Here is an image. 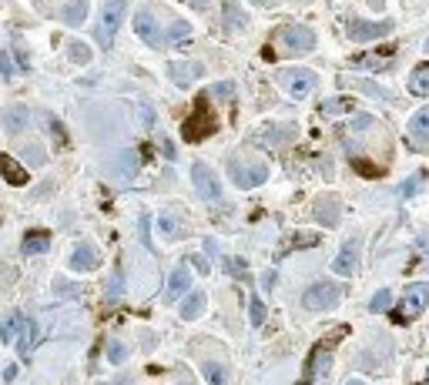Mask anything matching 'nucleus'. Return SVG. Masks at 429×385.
<instances>
[{
  "instance_id": "1",
  "label": "nucleus",
  "mask_w": 429,
  "mask_h": 385,
  "mask_svg": "<svg viewBox=\"0 0 429 385\" xmlns=\"http://www.w3.org/2000/svg\"><path fill=\"white\" fill-rule=\"evenodd\" d=\"M215 131H218V118H215V111H211V101H208V94H198V98H195V108L188 114V121L181 124V138H185L188 144H198V141H205V138H211Z\"/></svg>"
},
{
  "instance_id": "2",
  "label": "nucleus",
  "mask_w": 429,
  "mask_h": 385,
  "mask_svg": "<svg viewBox=\"0 0 429 385\" xmlns=\"http://www.w3.org/2000/svg\"><path fill=\"white\" fill-rule=\"evenodd\" d=\"M342 335H345V329H335L332 335H325V339H319L316 345H312V352H308V362H306V372H302V379L298 382L302 385H312L319 375L329 372V362H332V352H335V345L342 342Z\"/></svg>"
},
{
  "instance_id": "3",
  "label": "nucleus",
  "mask_w": 429,
  "mask_h": 385,
  "mask_svg": "<svg viewBox=\"0 0 429 385\" xmlns=\"http://www.w3.org/2000/svg\"><path fill=\"white\" fill-rule=\"evenodd\" d=\"M276 47L278 54H308L316 51V34L302 24H286L276 31Z\"/></svg>"
},
{
  "instance_id": "4",
  "label": "nucleus",
  "mask_w": 429,
  "mask_h": 385,
  "mask_svg": "<svg viewBox=\"0 0 429 385\" xmlns=\"http://www.w3.org/2000/svg\"><path fill=\"white\" fill-rule=\"evenodd\" d=\"M342 298V285L339 282H329V278H322V282H316V285H308L306 292H302V305L308 308V312H325V308H335Z\"/></svg>"
},
{
  "instance_id": "5",
  "label": "nucleus",
  "mask_w": 429,
  "mask_h": 385,
  "mask_svg": "<svg viewBox=\"0 0 429 385\" xmlns=\"http://www.w3.org/2000/svg\"><path fill=\"white\" fill-rule=\"evenodd\" d=\"M426 305H429V282L409 285L406 295H403V302L393 308V319H396V322H413V319H419V315L426 312Z\"/></svg>"
},
{
  "instance_id": "6",
  "label": "nucleus",
  "mask_w": 429,
  "mask_h": 385,
  "mask_svg": "<svg viewBox=\"0 0 429 385\" xmlns=\"http://www.w3.org/2000/svg\"><path fill=\"white\" fill-rule=\"evenodd\" d=\"M393 27H396L393 21H359V17H353L345 31H349V41H355V44H369V41L389 37Z\"/></svg>"
},
{
  "instance_id": "7",
  "label": "nucleus",
  "mask_w": 429,
  "mask_h": 385,
  "mask_svg": "<svg viewBox=\"0 0 429 385\" xmlns=\"http://www.w3.org/2000/svg\"><path fill=\"white\" fill-rule=\"evenodd\" d=\"M124 11H128V0H108V4H104V17H101V27H98L101 47H111L114 31H118L124 21Z\"/></svg>"
},
{
  "instance_id": "8",
  "label": "nucleus",
  "mask_w": 429,
  "mask_h": 385,
  "mask_svg": "<svg viewBox=\"0 0 429 385\" xmlns=\"http://www.w3.org/2000/svg\"><path fill=\"white\" fill-rule=\"evenodd\" d=\"M278 81L286 84V91L292 98H306V94H312L316 84H319V77L312 74V71H306V67H288V71L278 74Z\"/></svg>"
},
{
  "instance_id": "9",
  "label": "nucleus",
  "mask_w": 429,
  "mask_h": 385,
  "mask_svg": "<svg viewBox=\"0 0 429 385\" xmlns=\"http://www.w3.org/2000/svg\"><path fill=\"white\" fill-rule=\"evenodd\" d=\"M191 181H195V191H198L201 201H218L221 198L218 178H215V171H211L205 161H195V165H191Z\"/></svg>"
},
{
  "instance_id": "10",
  "label": "nucleus",
  "mask_w": 429,
  "mask_h": 385,
  "mask_svg": "<svg viewBox=\"0 0 429 385\" xmlns=\"http://www.w3.org/2000/svg\"><path fill=\"white\" fill-rule=\"evenodd\" d=\"M134 34H138L148 47H165L168 44V37L161 34V27H158V21H154L151 11H138V14H134Z\"/></svg>"
},
{
  "instance_id": "11",
  "label": "nucleus",
  "mask_w": 429,
  "mask_h": 385,
  "mask_svg": "<svg viewBox=\"0 0 429 385\" xmlns=\"http://www.w3.org/2000/svg\"><path fill=\"white\" fill-rule=\"evenodd\" d=\"M228 175H231V181L238 188H258L268 178V165H238V161H231L228 165Z\"/></svg>"
},
{
  "instance_id": "12",
  "label": "nucleus",
  "mask_w": 429,
  "mask_h": 385,
  "mask_svg": "<svg viewBox=\"0 0 429 385\" xmlns=\"http://www.w3.org/2000/svg\"><path fill=\"white\" fill-rule=\"evenodd\" d=\"M355 262H359V238H349V242L339 248V255L332 258V272L339 278H349L355 272Z\"/></svg>"
},
{
  "instance_id": "13",
  "label": "nucleus",
  "mask_w": 429,
  "mask_h": 385,
  "mask_svg": "<svg viewBox=\"0 0 429 385\" xmlns=\"http://www.w3.org/2000/svg\"><path fill=\"white\" fill-rule=\"evenodd\" d=\"M409 138H413V148H419V151H426L429 148V104L426 108H419L413 118H409Z\"/></svg>"
},
{
  "instance_id": "14",
  "label": "nucleus",
  "mask_w": 429,
  "mask_h": 385,
  "mask_svg": "<svg viewBox=\"0 0 429 385\" xmlns=\"http://www.w3.org/2000/svg\"><path fill=\"white\" fill-rule=\"evenodd\" d=\"M312 215H316V221H319V225L332 228V225H339L342 208H339V201L332 198V195H325V198L316 201V208H312Z\"/></svg>"
},
{
  "instance_id": "15",
  "label": "nucleus",
  "mask_w": 429,
  "mask_h": 385,
  "mask_svg": "<svg viewBox=\"0 0 429 385\" xmlns=\"http://www.w3.org/2000/svg\"><path fill=\"white\" fill-rule=\"evenodd\" d=\"M0 175H4V181L14 188L27 185V168H24L21 161H14L11 154H0Z\"/></svg>"
},
{
  "instance_id": "16",
  "label": "nucleus",
  "mask_w": 429,
  "mask_h": 385,
  "mask_svg": "<svg viewBox=\"0 0 429 385\" xmlns=\"http://www.w3.org/2000/svg\"><path fill=\"white\" fill-rule=\"evenodd\" d=\"M188 285H191V272H188V265H178L175 272H171V278H168V292H165V298H168V302L181 298V295L188 292Z\"/></svg>"
},
{
  "instance_id": "17",
  "label": "nucleus",
  "mask_w": 429,
  "mask_h": 385,
  "mask_svg": "<svg viewBox=\"0 0 429 385\" xmlns=\"http://www.w3.org/2000/svg\"><path fill=\"white\" fill-rule=\"evenodd\" d=\"M201 71H205L201 64H168V74L175 77V84H181V88H188L191 81H198Z\"/></svg>"
},
{
  "instance_id": "18",
  "label": "nucleus",
  "mask_w": 429,
  "mask_h": 385,
  "mask_svg": "<svg viewBox=\"0 0 429 385\" xmlns=\"http://www.w3.org/2000/svg\"><path fill=\"white\" fill-rule=\"evenodd\" d=\"M61 21L67 27H81V24L88 21V0H71L64 11H61Z\"/></svg>"
},
{
  "instance_id": "19",
  "label": "nucleus",
  "mask_w": 429,
  "mask_h": 385,
  "mask_svg": "<svg viewBox=\"0 0 429 385\" xmlns=\"http://www.w3.org/2000/svg\"><path fill=\"white\" fill-rule=\"evenodd\" d=\"M21 248H24V255H44L47 248H51V235H47V231H27Z\"/></svg>"
},
{
  "instance_id": "20",
  "label": "nucleus",
  "mask_w": 429,
  "mask_h": 385,
  "mask_svg": "<svg viewBox=\"0 0 429 385\" xmlns=\"http://www.w3.org/2000/svg\"><path fill=\"white\" fill-rule=\"evenodd\" d=\"M409 94H416V98H429V64L413 67V74H409Z\"/></svg>"
},
{
  "instance_id": "21",
  "label": "nucleus",
  "mask_w": 429,
  "mask_h": 385,
  "mask_svg": "<svg viewBox=\"0 0 429 385\" xmlns=\"http://www.w3.org/2000/svg\"><path fill=\"white\" fill-rule=\"evenodd\" d=\"M24 325H27V319H24L21 312H11L7 319L0 322V342H7V345H11V342L17 339V332H24Z\"/></svg>"
},
{
  "instance_id": "22",
  "label": "nucleus",
  "mask_w": 429,
  "mask_h": 385,
  "mask_svg": "<svg viewBox=\"0 0 429 385\" xmlns=\"http://www.w3.org/2000/svg\"><path fill=\"white\" fill-rule=\"evenodd\" d=\"M94 248H88V245H77L74 255H71V268H77V272H91V268H98V255H91Z\"/></svg>"
},
{
  "instance_id": "23",
  "label": "nucleus",
  "mask_w": 429,
  "mask_h": 385,
  "mask_svg": "<svg viewBox=\"0 0 429 385\" xmlns=\"http://www.w3.org/2000/svg\"><path fill=\"white\" fill-rule=\"evenodd\" d=\"M201 308H205V295L201 292H191V295L185 298V305H181V319H198L201 315Z\"/></svg>"
},
{
  "instance_id": "24",
  "label": "nucleus",
  "mask_w": 429,
  "mask_h": 385,
  "mask_svg": "<svg viewBox=\"0 0 429 385\" xmlns=\"http://www.w3.org/2000/svg\"><path fill=\"white\" fill-rule=\"evenodd\" d=\"M201 372H205V379H208V385H225V365L221 362H201Z\"/></svg>"
},
{
  "instance_id": "25",
  "label": "nucleus",
  "mask_w": 429,
  "mask_h": 385,
  "mask_svg": "<svg viewBox=\"0 0 429 385\" xmlns=\"http://www.w3.org/2000/svg\"><path fill=\"white\" fill-rule=\"evenodd\" d=\"M389 305H393V292H389V288H379V292L369 298V312H375V315H379V312H389Z\"/></svg>"
},
{
  "instance_id": "26",
  "label": "nucleus",
  "mask_w": 429,
  "mask_h": 385,
  "mask_svg": "<svg viewBox=\"0 0 429 385\" xmlns=\"http://www.w3.org/2000/svg\"><path fill=\"white\" fill-rule=\"evenodd\" d=\"M24 121H27V111L24 108H11L4 114V124H7V131H21Z\"/></svg>"
},
{
  "instance_id": "27",
  "label": "nucleus",
  "mask_w": 429,
  "mask_h": 385,
  "mask_svg": "<svg viewBox=\"0 0 429 385\" xmlns=\"http://www.w3.org/2000/svg\"><path fill=\"white\" fill-rule=\"evenodd\" d=\"M165 37H168V44H181L185 37H191V27H188L185 21H175V24H171V31H168Z\"/></svg>"
},
{
  "instance_id": "28",
  "label": "nucleus",
  "mask_w": 429,
  "mask_h": 385,
  "mask_svg": "<svg viewBox=\"0 0 429 385\" xmlns=\"http://www.w3.org/2000/svg\"><path fill=\"white\" fill-rule=\"evenodd\" d=\"M248 319H252V325H262L265 322V302L258 295L248 298Z\"/></svg>"
},
{
  "instance_id": "29",
  "label": "nucleus",
  "mask_w": 429,
  "mask_h": 385,
  "mask_svg": "<svg viewBox=\"0 0 429 385\" xmlns=\"http://www.w3.org/2000/svg\"><path fill=\"white\" fill-rule=\"evenodd\" d=\"M225 21H228V31L245 27V14H238V4H225Z\"/></svg>"
},
{
  "instance_id": "30",
  "label": "nucleus",
  "mask_w": 429,
  "mask_h": 385,
  "mask_svg": "<svg viewBox=\"0 0 429 385\" xmlns=\"http://www.w3.org/2000/svg\"><path fill=\"white\" fill-rule=\"evenodd\" d=\"M124 359H128V349H124V342H118V339H111V342H108V362H114V365H121Z\"/></svg>"
},
{
  "instance_id": "31",
  "label": "nucleus",
  "mask_w": 429,
  "mask_h": 385,
  "mask_svg": "<svg viewBox=\"0 0 429 385\" xmlns=\"http://www.w3.org/2000/svg\"><path fill=\"white\" fill-rule=\"evenodd\" d=\"M349 108H353V101H349V98L325 101V104H322V114H342V111H349Z\"/></svg>"
},
{
  "instance_id": "32",
  "label": "nucleus",
  "mask_w": 429,
  "mask_h": 385,
  "mask_svg": "<svg viewBox=\"0 0 429 385\" xmlns=\"http://www.w3.org/2000/svg\"><path fill=\"white\" fill-rule=\"evenodd\" d=\"M34 332H37V325H34V319H27V325H24V339H21V355L31 352V345H34Z\"/></svg>"
},
{
  "instance_id": "33",
  "label": "nucleus",
  "mask_w": 429,
  "mask_h": 385,
  "mask_svg": "<svg viewBox=\"0 0 429 385\" xmlns=\"http://www.w3.org/2000/svg\"><path fill=\"white\" fill-rule=\"evenodd\" d=\"M67 54H71V61H74V64H88V61H91V51L84 44H77V41L71 44V51H67Z\"/></svg>"
},
{
  "instance_id": "34",
  "label": "nucleus",
  "mask_w": 429,
  "mask_h": 385,
  "mask_svg": "<svg viewBox=\"0 0 429 385\" xmlns=\"http://www.w3.org/2000/svg\"><path fill=\"white\" fill-rule=\"evenodd\" d=\"M124 288V278H121V268H114V275H111V288H108V298H118Z\"/></svg>"
},
{
  "instance_id": "35",
  "label": "nucleus",
  "mask_w": 429,
  "mask_h": 385,
  "mask_svg": "<svg viewBox=\"0 0 429 385\" xmlns=\"http://www.w3.org/2000/svg\"><path fill=\"white\" fill-rule=\"evenodd\" d=\"M0 74L14 77V64H11V54H7V51H0Z\"/></svg>"
},
{
  "instance_id": "36",
  "label": "nucleus",
  "mask_w": 429,
  "mask_h": 385,
  "mask_svg": "<svg viewBox=\"0 0 429 385\" xmlns=\"http://www.w3.org/2000/svg\"><path fill=\"white\" fill-rule=\"evenodd\" d=\"M231 91H235V84L221 81V84H215V88H211V94H215V98H231Z\"/></svg>"
},
{
  "instance_id": "37",
  "label": "nucleus",
  "mask_w": 429,
  "mask_h": 385,
  "mask_svg": "<svg viewBox=\"0 0 429 385\" xmlns=\"http://www.w3.org/2000/svg\"><path fill=\"white\" fill-rule=\"evenodd\" d=\"M423 181H426V175H419V178H409L406 185H403V195H413V191H416V188L423 185Z\"/></svg>"
},
{
  "instance_id": "38",
  "label": "nucleus",
  "mask_w": 429,
  "mask_h": 385,
  "mask_svg": "<svg viewBox=\"0 0 429 385\" xmlns=\"http://www.w3.org/2000/svg\"><path fill=\"white\" fill-rule=\"evenodd\" d=\"M316 242H319L316 235H296V238H292V245H296V248H302V245H316Z\"/></svg>"
},
{
  "instance_id": "39",
  "label": "nucleus",
  "mask_w": 429,
  "mask_h": 385,
  "mask_svg": "<svg viewBox=\"0 0 429 385\" xmlns=\"http://www.w3.org/2000/svg\"><path fill=\"white\" fill-rule=\"evenodd\" d=\"M272 285H276V272H265V275H262V288H265V292H272Z\"/></svg>"
},
{
  "instance_id": "40",
  "label": "nucleus",
  "mask_w": 429,
  "mask_h": 385,
  "mask_svg": "<svg viewBox=\"0 0 429 385\" xmlns=\"http://www.w3.org/2000/svg\"><path fill=\"white\" fill-rule=\"evenodd\" d=\"M161 228H165V235H175V225H171V218H168V215H161Z\"/></svg>"
},
{
  "instance_id": "41",
  "label": "nucleus",
  "mask_w": 429,
  "mask_h": 385,
  "mask_svg": "<svg viewBox=\"0 0 429 385\" xmlns=\"http://www.w3.org/2000/svg\"><path fill=\"white\" fill-rule=\"evenodd\" d=\"M188 4H191V7H198V11H205V7H208V0H188Z\"/></svg>"
},
{
  "instance_id": "42",
  "label": "nucleus",
  "mask_w": 429,
  "mask_h": 385,
  "mask_svg": "<svg viewBox=\"0 0 429 385\" xmlns=\"http://www.w3.org/2000/svg\"><path fill=\"white\" fill-rule=\"evenodd\" d=\"M426 54H429V37H426Z\"/></svg>"
},
{
  "instance_id": "43",
  "label": "nucleus",
  "mask_w": 429,
  "mask_h": 385,
  "mask_svg": "<svg viewBox=\"0 0 429 385\" xmlns=\"http://www.w3.org/2000/svg\"><path fill=\"white\" fill-rule=\"evenodd\" d=\"M349 385H365V382H349Z\"/></svg>"
}]
</instances>
